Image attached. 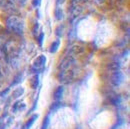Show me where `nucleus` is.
<instances>
[{
  "label": "nucleus",
  "instance_id": "1",
  "mask_svg": "<svg viewBox=\"0 0 130 129\" xmlns=\"http://www.w3.org/2000/svg\"><path fill=\"white\" fill-rule=\"evenodd\" d=\"M7 25L14 33L21 34L22 31H23V24H22V22L20 21V19H18L15 16H11L7 20Z\"/></svg>",
  "mask_w": 130,
  "mask_h": 129
},
{
  "label": "nucleus",
  "instance_id": "2",
  "mask_svg": "<svg viewBox=\"0 0 130 129\" xmlns=\"http://www.w3.org/2000/svg\"><path fill=\"white\" fill-rule=\"evenodd\" d=\"M73 62H74V57L71 56V55H67L64 59L60 62V64H59V69L62 70V71L67 70V69L69 68V66L72 64Z\"/></svg>",
  "mask_w": 130,
  "mask_h": 129
},
{
  "label": "nucleus",
  "instance_id": "3",
  "mask_svg": "<svg viewBox=\"0 0 130 129\" xmlns=\"http://www.w3.org/2000/svg\"><path fill=\"white\" fill-rule=\"evenodd\" d=\"M58 79L60 82L63 83H69L73 79V72L72 71H62L58 75Z\"/></svg>",
  "mask_w": 130,
  "mask_h": 129
},
{
  "label": "nucleus",
  "instance_id": "4",
  "mask_svg": "<svg viewBox=\"0 0 130 129\" xmlns=\"http://www.w3.org/2000/svg\"><path fill=\"white\" fill-rule=\"evenodd\" d=\"M124 81V75L122 72H120L119 70L118 71H115L111 77V82L112 84L115 85V86H119L122 82Z\"/></svg>",
  "mask_w": 130,
  "mask_h": 129
},
{
  "label": "nucleus",
  "instance_id": "5",
  "mask_svg": "<svg viewBox=\"0 0 130 129\" xmlns=\"http://www.w3.org/2000/svg\"><path fill=\"white\" fill-rule=\"evenodd\" d=\"M46 64V57L44 55H39L33 62V67L37 68L38 70H41L44 65Z\"/></svg>",
  "mask_w": 130,
  "mask_h": 129
},
{
  "label": "nucleus",
  "instance_id": "6",
  "mask_svg": "<svg viewBox=\"0 0 130 129\" xmlns=\"http://www.w3.org/2000/svg\"><path fill=\"white\" fill-rule=\"evenodd\" d=\"M63 93H64V87L63 86H58L54 93H53V98L55 101H60L62 99V96H63Z\"/></svg>",
  "mask_w": 130,
  "mask_h": 129
},
{
  "label": "nucleus",
  "instance_id": "7",
  "mask_svg": "<svg viewBox=\"0 0 130 129\" xmlns=\"http://www.w3.org/2000/svg\"><path fill=\"white\" fill-rule=\"evenodd\" d=\"M38 118V115L37 114H34V115H32L28 120H27V122L22 126V128L21 129H30L31 128V126L33 125V123L35 122V120Z\"/></svg>",
  "mask_w": 130,
  "mask_h": 129
},
{
  "label": "nucleus",
  "instance_id": "8",
  "mask_svg": "<svg viewBox=\"0 0 130 129\" xmlns=\"http://www.w3.org/2000/svg\"><path fill=\"white\" fill-rule=\"evenodd\" d=\"M29 85L32 89H37L38 85H39V76L36 74V75H33L31 77V79L29 80Z\"/></svg>",
  "mask_w": 130,
  "mask_h": 129
},
{
  "label": "nucleus",
  "instance_id": "9",
  "mask_svg": "<svg viewBox=\"0 0 130 129\" xmlns=\"http://www.w3.org/2000/svg\"><path fill=\"white\" fill-rule=\"evenodd\" d=\"M59 46H60V40H59V39L53 41V42L51 43L50 47H49V52H50V53H55V52L58 50Z\"/></svg>",
  "mask_w": 130,
  "mask_h": 129
},
{
  "label": "nucleus",
  "instance_id": "10",
  "mask_svg": "<svg viewBox=\"0 0 130 129\" xmlns=\"http://www.w3.org/2000/svg\"><path fill=\"white\" fill-rule=\"evenodd\" d=\"M25 107H26V105L24 104V103H21L20 101H16L14 104H13V106H12V112H16L18 110H23V109H25Z\"/></svg>",
  "mask_w": 130,
  "mask_h": 129
},
{
  "label": "nucleus",
  "instance_id": "11",
  "mask_svg": "<svg viewBox=\"0 0 130 129\" xmlns=\"http://www.w3.org/2000/svg\"><path fill=\"white\" fill-rule=\"evenodd\" d=\"M23 94H24V88L23 87H17L16 89L13 90V92H12V97L14 99H16V98L22 96Z\"/></svg>",
  "mask_w": 130,
  "mask_h": 129
},
{
  "label": "nucleus",
  "instance_id": "12",
  "mask_svg": "<svg viewBox=\"0 0 130 129\" xmlns=\"http://www.w3.org/2000/svg\"><path fill=\"white\" fill-rule=\"evenodd\" d=\"M84 51V48L80 46V45H74L72 46V48L70 49V52L74 55H78V54H81L82 52Z\"/></svg>",
  "mask_w": 130,
  "mask_h": 129
},
{
  "label": "nucleus",
  "instance_id": "13",
  "mask_svg": "<svg viewBox=\"0 0 130 129\" xmlns=\"http://www.w3.org/2000/svg\"><path fill=\"white\" fill-rule=\"evenodd\" d=\"M107 68L110 70V71H118L119 70V68H120V65L119 63H117V62H112V63H109V64L107 65Z\"/></svg>",
  "mask_w": 130,
  "mask_h": 129
},
{
  "label": "nucleus",
  "instance_id": "14",
  "mask_svg": "<svg viewBox=\"0 0 130 129\" xmlns=\"http://www.w3.org/2000/svg\"><path fill=\"white\" fill-rule=\"evenodd\" d=\"M49 123H50V116L47 115L43 119V122H42V125H41V129H47L49 126Z\"/></svg>",
  "mask_w": 130,
  "mask_h": 129
},
{
  "label": "nucleus",
  "instance_id": "15",
  "mask_svg": "<svg viewBox=\"0 0 130 129\" xmlns=\"http://www.w3.org/2000/svg\"><path fill=\"white\" fill-rule=\"evenodd\" d=\"M22 81V73L20 72V73H18L15 75V77H14V79L12 81V84L11 85H16L18 83H20Z\"/></svg>",
  "mask_w": 130,
  "mask_h": 129
},
{
  "label": "nucleus",
  "instance_id": "16",
  "mask_svg": "<svg viewBox=\"0 0 130 129\" xmlns=\"http://www.w3.org/2000/svg\"><path fill=\"white\" fill-rule=\"evenodd\" d=\"M61 106V103L59 102V101H56V102H54L51 106H50V112H53V111H56L59 107Z\"/></svg>",
  "mask_w": 130,
  "mask_h": 129
},
{
  "label": "nucleus",
  "instance_id": "17",
  "mask_svg": "<svg viewBox=\"0 0 130 129\" xmlns=\"http://www.w3.org/2000/svg\"><path fill=\"white\" fill-rule=\"evenodd\" d=\"M55 16H56V19H58V20H60V19H62L63 18V13H62V10L60 9V8H56L55 9Z\"/></svg>",
  "mask_w": 130,
  "mask_h": 129
},
{
  "label": "nucleus",
  "instance_id": "18",
  "mask_svg": "<svg viewBox=\"0 0 130 129\" xmlns=\"http://www.w3.org/2000/svg\"><path fill=\"white\" fill-rule=\"evenodd\" d=\"M43 39H44V32H40V34L37 36V42L39 46H42L43 44Z\"/></svg>",
  "mask_w": 130,
  "mask_h": 129
},
{
  "label": "nucleus",
  "instance_id": "19",
  "mask_svg": "<svg viewBox=\"0 0 130 129\" xmlns=\"http://www.w3.org/2000/svg\"><path fill=\"white\" fill-rule=\"evenodd\" d=\"M10 91V87H7L6 89H4V90H2L1 92H0V96L1 97H4L5 95H7V93Z\"/></svg>",
  "mask_w": 130,
  "mask_h": 129
},
{
  "label": "nucleus",
  "instance_id": "20",
  "mask_svg": "<svg viewBox=\"0 0 130 129\" xmlns=\"http://www.w3.org/2000/svg\"><path fill=\"white\" fill-rule=\"evenodd\" d=\"M38 27H39V23H38V22H36V23L34 24V27H33V29H32L33 34H36L37 30H38Z\"/></svg>",
  "mask_w": 130,
  "mask_h": 129
},
{
  "label": "nucleus",
  "instance_id": "21",
  "mask_svg": "<svg viewBox=\"0 0 130 129\" xmlns=\"http://www.w3.org/2000/svg\"><path fill=\"white\" fill-rule=\"evenodd\" d=\"M122 123H123V120H122V119H119V120H118V122H117V123L114 125L113 127H112V129H116L117 127H119V126H120Z\"/></svg>",
  "mask_w": 130,
  "mask_h": 129
},
{
  "label": "nucleus",
  "instance_id": "22",
  "mask_svg": "<svg viewBox=\"0 0 130 129\" xmlns=\"http://www.w3.org/2000/svg\"><path fill=\"white\" fill-rule=\"evenodd\" d=\"M40 1H41V0H32V5L34 7H37V6L40 4Z\"/></svg>",
  "mask_w": 130,
  "mask_h": 129
},
{
  "label": "nucleus",
  "instance_id": "23",
  "mask_svg": "<svg viewBox=\"0 0 130 129\" xmlns=\"http://www.w3.org/2000/svg\"><path fill=\"white\" fill-rule=\"evenodd\" d=\"M72 1H73V4H78V3L83 2V1H85V0H72Z\"/></svg>",
  "mask_w": 130,
  "mask_h": 129
}]
</instances>
